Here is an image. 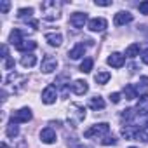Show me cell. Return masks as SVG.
<instances>
[{
  "label": "cell",
  "instance_id": "2",
  "mask_svg": "<svg viewBox=\"0 0 148 148\" xmlns=\"http://www.w3.org/2000/svg\"><path fill=\"white\" fill-rule=\"evenodd\" d=\"M108 131H110V125H108L106 122H101V124H96V125H92L91 129H87V131L84 132V136H86V138L103 136V134H108Z\"/></svg>",
  "mask_w": 148,
  "mask_h": 148
},
{
  "label": "cell",
  "instance_id": "24",
  "mask_svg": "<svg viewBox=\"0 0 148 148\" xmlns=\"http://www.w3.org/2000/svg\"><path fill=\"white\" fill-rule=\"evenodd\" d=\"M5 132H7L9 138H16V136L19 134V129H18L16 124H11V125H7V131H5Z\"/></svg>",
  "mask_w": 148,
  "mask_h": 148
},
{
  "label": "cell",
  "instance_id": "31",
  "mask_svg": "<svg viewBox=\"0 0 148 148\" xmlns=\"http://www.w3.org/2000/svg\"><path fill=\"white\" fill-rule=\"evenodd\" d=\"M101 143H103V145H115V138H110V136H108V138H105Z\"/></svg>",
  "mask_w": 148,
  "mask_h": 148
},
{
  "label": "cell",
  "instance_id": "34",
  "mask_svg": "<svg viewBox=\"0 0 148 148\" xmlns=\"http://www.w3.org/2000/svg\"><path fill=\"white\" fill-rule=\"evenodd\" d=\"M2 148H9V146H7V145H5V143H2Z\"/></svg>",
  "mask_w": 148,
  "mask_h": 148
},
{
  "label": "cell",
  "instance_id": "25",
  "mask_svg": "<svg viewBox=\"0 0 148 148\" xmlns=\"http://www.w3.org/2000/svg\"><path fill=\"white\" fill-rule=\"evenodd\" d=\"M32 14H33V9H32V7H28V9H19V11H18V16H19V18H28V19H30Z\"/></svg>",
  "mask_w": 148,
  "mask_h": 148
},
{
  "label": "cell",
  "instance_id": "1",
  "mask_svg": "<svg viewBox=\"0 0 148 148\" xmlns=\"http://www.w3.org/2000/svg\"><path fill=\"white\" fill-rule=\"evenodd\" d=\"M40 11L45 19H58L61 12V4L54 2V0H45V2L40 4Z\"/></svg>",
  "mask_w": 148,
  "mask_h": 148
},
{
  "label": "cell",
  "instance_id": "32",
  "mask_svg": "<svg viewBox=\"0 0 148 148\" xmlns=\"http://www.w3.org/2000/svg\"><path fill=\"white\" fill-rule=\"evenodd\" d=\"M141 59H143V63H145V64H148V51H145V52H143Z\"/></svg>",
  "mask_w": 148,
  "mask_h": 148
},
{
  "label": "cell",
  "instance_id": "3",
  "mask_svg": "<svg viewBox=\"0 0 148 148\" xmlns=\"http://www.w3.org/2000/svg\"><path fill=\"white\" fill-rule=\"evenodd\" d=\"M28 120H32V110L30 108H21V110L14 112L11 117V124H23Z\"/></svg>",
  "mask_w": 148,
  "mask_h": 148
},
{
  "label": "cell",
  "instance_id": "10",
  "mask_svg": "<svg viewBox=\"0 0 148 148\" xmlns=\"http://www.w3.org/2000/svg\"><path fill=\"white\" fill-rule=\"evenodd\" d=\"M87 89H89V86H87V82H86V80H75V82L71 84V91L75 92V94H79V96L86 94V92H87Z\"/></svg>",
  "mask_w": 148,
  "mask_h": 148
},
{
  "label": "cell",
  "instance_id": "17",
  "mask_svg": "<svg viewBox=\"0 0 148 148\" xmlns=\"http://www.w3.org/2000/svg\"><path fill=\"white\" fill-rule=\"evenodd\" d=\"M18 51H33V49H37V42H33V40H23L18 47H16Z\"/></svg>",
  "mask_w": 148,
  "mask_h": 148
},
{
  "label": "cell",
  "instance_id": "8",
  "mask_svg": "<svg viewBox=\"0 0 148 148\" xmlns=\"http://www.w3.org/2000/svg\"><path fill=\"white\" fill-rule=\"evenodd\" d=\"M106 26H108V23H106L105 18H94V19L89 21V30L91 32H103Z\"/></svg>",
  "mask_w": 148,
  "mask_h": 148
},
{
  "label": "cell",
  "instance_id": "27",
  "mask_svg": "<svg viewBox=\"0 0 148 148\" xmlns=\"http://www.w3.org/2000/svg\"><path fill=\"white\" fill-rule=\"evenodd\" d=\"M136 139H141V141L148 143V132H145V131H138V132H136Z\"/></svg>",
  "mask_w": 148,
  "mask_h": 148
},
{
  "label": "cell",
  "instance_id": "28",
  "mask_svg": "<svg viewBox=\"0 0 148 148\" xmlns=\"http://www.w3.org/2000/svg\"><path fill=\"white\" fill-rule=\"evenodd\" d=\"M138 9H139L141 14H148V2H141V4L138 5Z\"/></svg>",
  "mask_w": 148,
  "mask_h": 148
},
{
  "label": "cell",
  "instance_id": "33",
  "mask_svg": "<svg viewBox=\"0 0 148 148\" xmlns=\"http://www.w3.org/2000/svg\"><path fill=\"white\" fill-rule=\"evenodd\" d=\"M96 5H103V7H108V5H112V2H99V0H98V2H96Z\"/></svg>",
  "mask_w": 148,
  "mask_h": 148
},
{
  "label": "cell",
  "instance_id": "18",
  "mask_svg": "<svg viewBox=\"0 0 148 148\" xmlns=\"http://www.w3.org/2000/svg\"><path fill=\"white\" fill-rule=\"evenodd\" d=\"M146 91H148V77H141L139 86H136V92H139L141 96H146Z\"/></svg>",
  "mask_w": 148,
  "mask_h": 148
},
{
  "label": "cell",
  "instance_id": "4",
  "mask_svg": "<svg viewBox=\"0 0 148 148\" xmlns=\"http://www.w3.org/2000/svg\"><path fill=\"white\" fill-rule=\"evenodd\" d=\"M86 23H87V14H84V12H75L70 18V25L73 28H84Z\"/></svg>",
  "mask_w": 148,
  "mask_h": 148
},
{
  "label": "cell",
  "instance_id": "11",
  "mask_svg": "<svg viewBox=\"0 0 148 148\" xmlns=\"http://www.w3.org/2000/svg\"><path fill=\"white\" fill-rule=\"evenodd\" d=\"M40 139H42L44 143H47V145L54 143V141H56V132H54V129H51V127L42 129V132H40Z\"/></svg>",
  "mask_w": 148,
  "mask_h": 148
},
{
  "label": "cell",
  "instance_id": "19",
  "mask_svg": "<svg viewBox=\"0 0 148 148\" xmlns=\"http://www.w3.org/2000/svg\"><path fill=\"white\" fill-rule=\"evenodd\" d=\"M9 40H11V44H12L14 47H18V45L23 42V38H21V32H19V30H12V32H11Z\"/></svg>",
  "mask_w": 148,
  "mask_h": 148
},
{
  "label": "cell",
  "instance_id": "15",
  "mask_svg": "<svg viewBox=\"0 0 148 148\" xmlns=\"http://www.w3.org/2000/svg\"><path fill=\"white\" fill-rule=\"evenodd\" d=\"M21 64H23L25 68L35 66V64H37V56H33V54H25V56L21 58Z\"/></svg>",
  "mask_w": 148,
  "mask_h": 148
},
{
  "label": "cell",
  "instance_id": "21",
  "mask_svg": "<svg viewBox=\"0 0 148 148\" xmlns=\"http://www.w3.org/2000/svg\"><path fill=\"white\" fill-rule=\"evenodd\" d=\"M139 49H141L139 44H131V45L125 49V56H127V58H136V56L139 54Z\"/></svg>",
  "mask_w": 148,
  "mask_h": 148
},
{
  "label": "cell",
  "instance_id": "5",
  "mask_svg": "<svg viewBox=\"0 0 148 148\" xmlns=\"http://www.w3.org/2000/svg\"><path fill=\"white\" fill-rule=\"evenodd\" d=\"M56 96H58L56 87H54V86H47V87L44 89V92H42V101H44L45 105H52V103L56 101Z\"/></svg>",
  "mask_w": 148,
  "mask_h": 148
},
{
  "label": "cell",
  "instance_id": "7",
  "mask_svg": "<svg viewBox=\"0 0 148 148\" xmlns=\"http://www.w3.org/2000/svg\"><path fill=\"white\" fill-rule=\"evenodd\" d=\"M106 63H108L110 66H113V68H122V66H124V63H125V58H124L120 52H113V54H110V56H108Z\"/></svg>",
  "mask_w": 148,
  "mask_h": 148
},
{
  "label": "cell",
  "instance_id": "9",
  "mask_svg": "<svg viewBox=\"0 0 148 148\" xmlns=\"http://www.w3.org/2000/svg\"><path fill=\"white\" fill-rule=\"evenodd\" d=\"M132 21V14L131 12H124V11H120V12H117L115 14V19H113V23L117 25V26H122V25H127V23H131Z\"/></svg>",
  "mask_w": 148,
  "mask_h": 148
},
{
  "label": "cell",
  "instance_id": "6",
  "mask_svg": "<svg viewBox=\"0 0 148 148\" xmlns=\"http://www.w3.org/2000/svg\"><path fill=\"white\" fill-rule=\"evenodd\" d=\"M40 68H42L44 73H51V71H54V70L58 68V61H56V58H52V56H45L44 61H42V64H40Z\"/></svg>",
  "mask_w": 148,
  "mask_h": 148
},
{
  "label": "cell",
  "instance_id": "16",
  "mask_svg": "<svg viewBox=\"0 0 148 148\" xmlns=\"http://www.w3.org/2000/svg\"><path fill=\"white\" fill-rule=\"evenodd\" d=\"M89 106H91L92 110H103V108H105V99L99 98V96H94V98L89 99Z\"/></svg>",
  "mask_w": 148,
  "mask_h": 148
},
{
  "label": "cell",
  "instance_id": "29",
  "mask_svg": "<svg viewBox=\"0 0 148 148\" xmlns=\"http://www.w3.org/2000/svg\"><path fill=\"white\" fill-rule=\"evenodd\" d=\"M4 68H5V70H11V68H14V59L7 58V59H5V63H4Z\"/></svg>",
  "mask_w": 148,
  "mask_h": 148
},
{
  "label": "cell",
  "instance_id": "26",
  "mask_svg": "<svg viewBox=\"0 0 148 148\" xmlns=\"http://www.w3.org/2000/svg\"><path fill=\"white\" fill-rule=\"evenodd\" d=\"M9 9H11V2H7V0H4V2H0V12L7 14V12H9Z\"/></svg>",
  "mask_w": 148,
  "mask_h": 148
},
{
  "label": "cell",
  "instance_id": "22",
  "mask_svg": "<svg viewBox=\"0 0 148 148\" xmlns=\"http://www.w3.org/2000/svg\"><path fill=\"white\" fill-rule=\"evenodd\" d=\"M94 80H96L98 84H106V82L110 80V73H108V71H98L96 75H94Z\"/></svg>",
  "mask_w": 148,
  "mask_h": 148
},
{
  "label": "cell",
  "instance_id": "30",
  "mask_svg": "<svg viewBox=\"0 0 148 148\" xmlns=\"http://www.w3.org/2000/svg\"><path fill=\"white\" fill-rule=\"evenodd\" d=\"M110 99H112V103H119V101H120V94H119V92H113V94L110 96Z\"/></svg>",
  "mask_w": 148,
  "mask_h": 148
},
{
  "label": "cell",
  "instance_id": "20",
  "mask_svg": "<svg viewBox=\"0 0 148 148\" xmlns=\"http://www.w3.org/2000/svg\"><path fill=\"white\" fill-rule=\"evenodd\" d=\"M124 96H125V99H134V98H138L136 87H134L132 84H127L125 89H124Z\"/></svg>",
  "mask_w": 148,
  "mask_h": 148
},
{
  "label": "cell",
  "instance_id": "14",
  "mask_svg": "<svg viewBox=\"0 0 148 148\" xmlns=\"http://www.w3.org/2000/svg\"><path fill=\"white\" fill-rule=\"evenodd\" d=\"M136 110H138L136 113H139V115L148 113V96H141V98H139V103H138Z\"/></svg>",
  "mask_w": 148,
  "mask_h": 148
},
{
  "label": "cell",
  "instance_id": "23",
  "mask_svg": "<svg viewBox=\"0 0 148 148\" xmlns=\"http://www.w3.org/2000/svg\"><path fill=\"white\" fill-rule=\"evenodd\" d=\"M92 64H94V61H92L91 58H86V59L82 61V64H80V71H82V73H89V71L92 70Z\"/></svg>",
  "mask_w": 148,
  "mask_h": 148
},
{
  "label": "cell",
  "instance_id": "13",
  "mask_svg": "<svg viewBox=\"0 0 148 148\" xmlns=\"http://www.w3.org/2000/svg\"><path fill=\"white\" fill-rule=\"evenodd\" d=\"M45 42H49L51 45H61V42H63V37H61V33H47L45 35Z\"/></svg>",
  "mask_w": 148,
  "mask_h": 148
},
{
  "label": "cell",
  "instance_id": "12",
  "mask_svg": "<svg viewBox=\"0 0 148 148\" xmlns=\"http://www.w3.org/2000/svg\"><path fill=\"white\" fill-rule=\"evenodd\" d=\"M84 52H86L84 44H77L75 47H73V49L68 52V56H70L71 59H79V58H82V56H84Z\"/></svg>",
  "mask_w": 148,
  "mask_h": 148
},
{
  "label": "cell",
  "instance_id": "35",
  "mask_svg": "<svg viewBox=\"0 0 148 148\" xmlns=\"http://www.w3.org/2000/svg\"><path fill=\"white\" fill-rule=\"evenodd\" d=\"M146 127H148V120H146Z\"/></svg>",
  "mask_w": 148,
  "mask_h": 148
},
{
  "label": "cell",
  "instance_id": "36",
  "mask_svg": "<svg viewBox=\"0 0 148 148\" xmlns=\"http://www.w3.org/2000/svg\"><path fill=\"white\" fill-rule=\"evenodd\" d=\"M131 148H134V146H131Z\"/></svg>",
  "mask_w": 148,
  "mask_h": 148
}]
</instances>
